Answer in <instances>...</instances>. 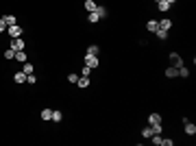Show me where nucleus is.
I'll return each instance as SVG.
<instances>
[{
  "label": "nucleus",
  "mask_w": 196,
  "mask_h": 146,
  "mask_svg": "<svg viewBox=\"0 0 196 146\" xmlns=\"http://www.w3.org/2000/svg\"><path fill=\"white\" fill-rule=\"evenodd\" d=\"M148 140H151L155 146H161V142H163V137H161L159 133H155V135H153V137H148Z\"/></svg>",
  "instance_id": "f8f14e48"
},
{
  "label": "nucleus",
  "mask_w": 196,
  "mask_h": 146,
  "mask_svg": "<svg viewBox=\"0 0 196 146\" xmlns=\"http://www.w3.org/2000/svg\"><path fill=\"white\" fill-rule=\"evenodd\" d=\"M155 33H157V37H159V39H166V37H168V31H163V29H157Z\"/></svg>",
  "instance_id": "5701e85b"
},
{
  "label": "nucleus",
  "mask_w": 196,
  "mask_h": 146,
  "mask_svg": "<svg viewBox=\"0 0 196 146\" xmlns=\"http://www.w3.org/2000/svg\"><path fill=\"white\" fill-rule=\"evenodd\" d=\"M142 135H144L146 140H148V137H153V135H155V131H153V127H151V124H148V127H144V129H142Z\"/></svg>",
  "instance_id": "1a4fd4ad"
},
{
  "label": "nucleus",
  "mask_w": 196,
  "mask_h": 146,
  "mask_svg": "<svg viewBox=\"0 0 196 146\" xmlns=\"http://www.w3.org/2000/svg\"><path fill=\"white\" fill-rule=\"evenodd\" d=\"M177 70H179V77H190V70H187V68L181 65V68H177Z\"/></svg>",
  "instance_id": "393cba45"
},
{
  "label": "nucleus",
  "mask_w": 196,
  "mask_h": 146,
  "mask_svg": "<svg viewBox=\"0 0 196 146\" xmlns=\"http://www.w3.org/2000/svg\"><path fill=\"white\" fill-rule=\"evenodd\" d=\"M15 59H18V61H22V63H26V53L18 50V53H15Z\"/></svg>",
  "instance_id": "412c9836"
},
{
  "label": "nucleus",
  "mask_w": 196,
  "mask_h": 146,
  "mask_svg": "<svg viewBox=\"0 0 196 146\" xmlns=\"http://www.w3.org/2000/svg\"><path fill=\"white\" fill-rule=\"evenodd\" d=\"M148 124H151V127L161 124V116H159V113H151V116H148Z\"/></svg>",
  "instance_id": "39448f33"
},
{
  "label": "nucleus",
  "mask_w": 196,
  "mask_h": 146,
  "mask_svg": "<svg viewBox=\"0 0 196 146\" xmlns=\"http://www.w3.org/2000/svg\"><path fill=\"white\" fill-rule=\"evenodd\" d=\"M33 70H35V68H33V65H31L29 61L24 63V68H22V72H24V74H26V77H29V74H33Z\"/></svg>",
  "instance_id": "a211bd4d"
},
{
  "label": "nucleus",
  "mask_w": 196,
  "mask_h": 146,
  "mask_svg": "<svg viewBox=\"0 0 196 146\" xmlns=\"http://www.w3.org/2000/svg\"><path fill=\"white\" fill-rule=\"evenodd\" d=\"M185 133H187V135H194V133H196V124L190 122V120H185Z\"/></svg>",
  "instance_id": "423d86ee"
},
{
  "label": "nucleus",
  "mask_w": 196,
  "mask_h": 146,
  "mask_svg": "<svg viewBox=\"0 0 196 146\" xmlns=\"http://www.w3.org/2000/svg\"><path fill=\"white\" fill-rule=\"evenodd\" d=\"M96 7H98V5L94 2V0H85V9H87V13H89V11H96Z\"/></svg>",
  "instance_id": "2eb2a0df"
},
{
  "label": "nucleus",
  "mask_w": 196,
  "mask_h": 146,
  "mask_svg": "<svg viewBox=\"0 0 196 146\" xmlns=\"http://www.w3.org/2000/svg\"><path fill=\"white\" fill-rule=\"evenodd\" d=\"M68 81H70V83H76V81H79V74H72V72H70V74H68Z\"/></svg>",
  "instance_id": "bb28decb"
},
{
  "label": "nucleus",
  "mask_w": 196,
  "mask_h": 146,
  "mask_svg": "<svg viewBox=\"0 0 196 146\" xmlns=\"http://www.w3.org/2000/svg\"><path fill=\"white\" fill-rule=\"evenodd\" d=\"M85 65L87 68H98V55H85Z\"/></svg>",
  "instance_id": "f03ea898"
},
{
  "label": "nucleus",
  "mask_w": 196,
  "mask_h": 146,
  "mask_svg": "<svg viewBox=\"0 0 196 146\" xmlns=\"http://www.w3.org/2000/svg\"><path fill=\"white\" fill-rule=\"evenodd\" d=\"M157 7H159V11H161V13H166V11L170 9V5L166 2V0H159V2H157Z\"/></svg>",
  "instance_id": "dca6fc26"
},
{
  "label": "nucleus",
  "mask_w": 196,
  "mask_h": 146,
  "mask_svg": "<svg viewBox=\"0 0 196 146\" xmlns=\"http://www.w3.org/2000/svg\"><path fill=\"white\" fill-rule=\"evenodd\" d=\"M76 85H79V87H89V79H87V77H79Z\"/></svg>",
  "instance_id": "9b49d317"
},
{
  "label": "nucleus",
  "mask_w": 196,
  "mask_h": 146,
  "mask_svg": "<svg viewBox=\"0 0 196 146\" xmlns=\"http://www.w3.org/2000/svg\"><path fill=\"white\" fill-rule=\"evenodd\" d=\"M2 22L7 24V26H13V24H15V15H5Z\"/></svg>",
  "instance_id": "f3484780"
},
{
  "label": "nucleus",
  "mask_w": 196,
  "mask_h": 146,
  "mask_svg": "<svg viewBox=\"0 0 196 146\" xmlns=\"http://www.w3.org/2000/svg\"><path fill=\"white\" fill-rule=\"evenodd\" d=\"M166 77H168V79L179 77V70H177V68H168V70H166Z\"/></svg>",
  "instance_id": "4468645a"
},
{
  "label": "nucleus",
  "mask_w": 196,
  "mask_h": 146,
  "mask_svg": "<svg viewBox=\"0 0 196 146\" xmlns=\"http://www.w3.org/2000/svg\"><path fill=\"white\" fill-rule=\"evenodd\" d=\"M166 2H168V5H174V0H166Z\"/></svg>",
  "instance_id": "2f4dec72"
},
{
  "label": "nucleus",
  "mask_w": 196,
  "mask_h": 146,
  "mask_svg": "<svg viewBox=\"0 0 196 146\" xmlns=\"http://www.w3.org/2000/svg\"><path fill=\"white\" fill-rule=\"evenodd\" d=\"M50 120H53V122H61V120H63V113H61V111H53V118H50Z\"/></svg>",
  "instance_id": "6ab92c4d"
},
{
  "label": "nucleus",
  "mask_w": 196,
  "mask_h": 146,
  "mask_svg": "<svg viewBox=\"0 0 196 146\" xmlns=\"http://www.w3.org/2000/svg\"><path fill=\"white\" fill-rule=\"evenodd\" d=\"M96 15H98V18H105V15H107V9H105V7H96Z\"/></svg>",
  "instance_id": "4be33fe9"
},
{
  "label": "nucleus",
  "mask_w": 196,
  "mask_h": 146,
  "mask_svg": "<svg viewBox=\"0 0 196 146\" xmlns=\"http://www.w3.org/2000/svg\"><path fill=\"white\" fill-rule=\"evenodd\" d=\"M87 20H89L92 24H96V22H98V20H100V18H98V15H96V11H89V13H87Z\"/></svg>",
  "instance_id": "aec40b11"
},
{
  "label": "nucleus",
  "mask_w": 196,
  "mask_h": 146,
  "mask_svg": "<svg viewBox=\"0 0 196 146\" xmlns=\"http://www.w3.org/2000/svg\"><path fill=\"white\" fill-rule=\"evenodd\" d=\"M87 55H98V46H96V44H92V46L87 48Z\"/></svg>",
  "instance_id": "b1692460"
},
{
  "label": "nucleus",
  "mask_w": 196,
  "mask_h": 146,
  "mask_svg": "<svg viewBox=\"0 0 196 146\" xmlns=\"http://www.w3.org/2000/svg\"><path fill=\"white\" fill-rule=\"evenodd\" d=\"M161 144H163V146H174V142H172V140H163Z\"/></svg>",
  "instance_id": "7c9ffc66"
},
{
  "label": "nucleus",
  "mask_w": 196,
  "mask_h": 146,
  "mask_svg": "<svg viewBox=\"0 0 196 146\" xmlns=\"http://www.w3.org/2000/svg\"><path fill=\"white\" fill-rule=\"evenodd\" d=\"M170 63H172V68H181V65H183V59H181V55H177V53H170Z\"/></svg>",
  "instance_id": "7ed1b4c3"
},
{
  "label": "nucleus",
  "mask_w": 196,
  "mask_h": 146,
  "mask_svg": "<svg viewBox=\"0 0 196 146\" xmlns=\"http://www.w3.org/2000/svg\"><path fill=\"white\" fill-rule=\"evenodd\" d=\"M157 24H159V29H163V31H168L170 26H172V22H170L168 18H163V20H161V22H157Z\"/></svg>",
  "instance_id": "9d476101"
},
{
  "label": "nucleus",
  "mask_w": 196,
  "mask_h": 146,
  "mask_svg": "<svg viewBox=\"0 0 196 146\" xmlns=\"http://www.w3.org/2000/svg\"><path fill=\"white\" fill-rule=\"evenodd\" d=\"M7 31H9L11 37H20V35H22V26H18V24H13V26H7Z\"/></svg>",
  "instance_id": "20e7f679"
},
{
  "label": "nucleus",
  "mask_w": 196,
  "mask_h": 146,
  "mask_svg": "<svg viewBox=\"0 0 196 146\" xmlns=\"http://www.w3.org/2000/svg\"><path fill=\"white\" fill-rule=\"evenodd\" d=\"M13 81H15V83H26V74L20 70V72H15V74H13Z\"/></svg>",
  "instance_id": "0eeeda50"
},
{
  "label": "nucleus",
  "mask_w": 196,
  "mask_h": 146,
  "mask_svg": "<svg viewBox=\"0 0 196 146\" xmlns=\"http://www.w3.org/2000/svg\"><path fill=\"white\" fill-rule=\"evenodd\" d=\"M2 31H7V24L2 22V18H0V33H2Z\"/></svg>",
  "instance_id": "c756f323"
},
{
  "label": "nucleus",
  "mask_w": 196,
  "mask_h": 146,
  "mask_svg": "<svg viewBox=\"0 0 196 146\" xmlns=\"http://www.w3.org/2000/svg\"><path fill=\"white\" fill-rule=\"evenodd\" d=\"M5 59H15V50L13 48H9V50L5 53Z\"/></svg>",
  "instance_id": "a878e982"
},
{
  "label": "nucleus",
  "mask_w": 196,
  "mask_h": 146,
  "mask_svg": "<svg viewBox=\"0 0 196 146\" xmlns=\"http://www.w3.org/2000/svg\"><path fill=\"white\" fill-rule=\"evenodd\" d=\"M24 46H26V41H24L22 37H13V41H11V48L18 53V50H24Z\"/></svg>",
  "instance_id": "f257e3e1"
},
{
  "label": "nucleus",
  "mask_w": 196,
  "mask_h": 146,
  "mask_svg": "<svg viewBox=\"0 0 196 146\" xmlns=\"http://www.w3.org/2000/svg\"><path fill=\"white\" fill-rule=\"evenodd\" d=\"M39 116H41V120H50L53 118V109H41Z\"/></svg>",
  "instance_id": "ddd939ff"
},
{
  "label": "nucleus",
  "mask_w": 196,
  "mask_h": 146,
  "mask_svg": "<svg viewBox=\"0 0 196 146\" xmlns=\"http://www.w3.org/2000/svg\"><path fill=\"white\" fill-rule=\"evenodd\" d=\"M157 2H159V0H157Z\"/></svg>",
  "instance_id": "473e14b6"
},
{
  "label": "nucleus",
  "mask_w": 196,
  "mask_h": 146,
  "mask_svg": "<svg viewBox=\"0 0 196 146\" xmlns=\"http://www.w3.org/2000/svg\"><path fill=\"white\" fill-rule=\"evenodd\" d=\"M146 29H148L151 33H155V31L159 29V24H157V20H148V22H146Z\"/></svg>",
  "instance_id": "6e6552de"
},
{
  "label": "nucleus",
  "mask_w": 196,
  "mask_h": 146,
  "mask_svg": "<svg viewBox=\"0 0 196 146\" xmlns=\"http://www.w3.org/2000/svg\"><path fill=\"white\" fill-rule=\"evenodd\" d=\"M35 81H37L35 74H29V77H26V83H35Z\"/></svg>",
  "instance_id": "c85d7f7f"
},
{
  "label": "nucleus",
  "mask_w": 196,
  "mask_h": 146,
  "mask_svg": "<svg viewBox=\"0 0 196 146\" xmlns=\"http://www.w3.org/2000/svg\"><path fill=\"white\" fill-rule=\"evenodd\" d=\"M89 72H92V68H87V65H85V68L81 70V74H83V77H89Z\"/></svg>",
  "instance_id": "cd10ccee"
}]
</instances>
